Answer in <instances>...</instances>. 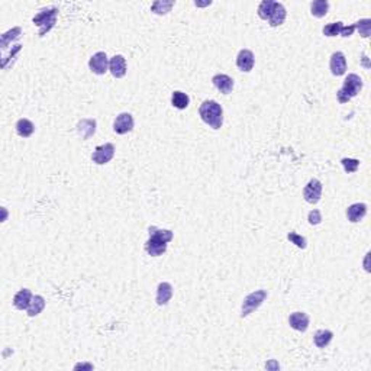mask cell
I'll use <instances>...</instances> for the list:
<instances>
[{
  "label": "cell",
  "instance_id": "obj_1",
  "mask_svg": "<svg viewBox=\"0 0 371 371\" xmlns=\"http://www.w3.org/2000/svg\"><path fill=\"white\" fill-rule=\"evenodd\" d=\"M150 240L145 242V251L151 257H160L167 251L168 242L173 240V232L168 229H160L157 226H151L150 229Z\"/></svg>",
  "mask_w": 371,
  "mask_h": 371
},
{
  "label": "cell",
  "instance_id": "obj_2",
  "mask_svg": "<svg viewBox=\"0 0 371 371\" xmlns=\"http://www.w3.org/2000/svg\"><path fill=\"white\" fill-rule=\"evenodd\" d=\"M199 115L205 123H208L212 129H220L223 123V110L222 106L215 100H206L202 103Z\"/></svg>",
  "mask_w": 371,
  "mask_h": 371
},
{
  "label": "cell",
  "instance_id": "obj_3",
  "mask_svg": "<svg viewBox=\"0 0 371 371\" xmlns=\"http://www.w3.org/2000/svg\"><path fill=\"white\" fill-rule=\"evenodd\" d=\"M362 88V80L360 76L357 74H348V77L344 80V84L339 90L338 93V100L341 103H347L352 98H355Z\"/></svg>",
  "mask_w": 371,
  "mask_h": 371
},
{
  "label": "cell",
  "instance_id": "obj_4",
  "mask_svg": "<svg viewBox=\"0 0 371 371\" xmlns=\"http://www.w3.org/2000/svg\"><path fill=\"white\" fill-rule=\"evenodd\" d=\"M57 15H58V9L51 8V9L41 11L33 18V23L39 26V36H44L45 33L50 32L54 28L55 22H57Z\"/></svg>",
  "mask_w": 371,
  "mask_h": 371
},
{
  "label": "cell",
  "instance_id": "obj_5",
  "mask_svg": "<svg viewBox=\"0 0 371 371\" xmlns=\"http://www.w3.org/2000/svg\"><path fill=\"white\" fill-rule=\"evenodd\" d=\"M267 290H255L254 293L248 295L244 302H242V312H241V316L247 317L248 315H251L254 310H257L260 306L264 303V300L267 299Z\"/></svg>",
  "mask_w": 371,
  "mask_h": 371
},
{
  "label": "cell",
  "instance_id": "obj_6",
  "mask_svg": "<svg viewBox=\"0 0 371 371\" xmlns=\"http://www.w3.org/2000/svg\"><path fill=\"white\" fill-rule=\"evenodd\" d=\"M109 61L110 60L108 58L106 53L100 51L88 60V68L91 70V73H95L98 76H103L109 70Z\"/></svg>",
  "mask_w": 371,
  "mask_h": 371
},
{
  "label": "cell",
  "instance_id": "obj_7",
  "mask_svg": "<svg viewBox=\"0 0 371 371\" xmlns=\"http://www.w3.org/2000/svg\"><path fill=\"white\" fill-rule=\"evenodd\" d=\"M115 155V145L113 144H105V145H99L96 147L95 153L91 154V160L93 163L99 164V165H103V164H108L113 158Z\"/></svg>",
  "mask_w": 371,
  "mask_h": 371
},
{
  "label": "cell",
  "instance_id": "obj_8",
  "mask_svg": "<svg viewBox=\"0 0 371 371\" xmlns=\"http://www.w3.org/2000/svg\"><path fill=\"white\" fill-rule=\"evenodd\" d=\"M303 197L307 203H312V205L317 203L322 197V183L316 178H312L303 189Z\"/></svg>",
  "mask_w": 371,
  "mask_h": 371
},
{
  "label": "cell",
  "instance_id": "obj_9",
  "mask_svg": "<svg viewBox=\"0 0 371 371\" xmlns=\"http://www.w3.org/2000/svg\"><path fill=\"white\" fill-rule=\"evenodd\" d=\"M133 129V118L131 113H120L119 116L115 119L113 123V131L119 135H125Z\"/></svg>",
  "mask_w": 371,
  "mask_h": 371
},
{
  "label": "cell",
  "instance_id": "obj_10",
  "mask_svg": "<svg viewBox=\"0 0 371 371\" xmlns=\"http://www.w3.org/2000/svg\"><path fill=\"white\" fill-rule=\"evenodd\" d=\"M329 66H331V71H332L334 76H344L345 71H347V58H345L344 53H339V51L338 53H334L332 57H331Z\"/></svg>",
  "mask_w": 371,
  "mask_h": 371
},
{
  "label": "cell",
  "instance_id": "obj_11",
  "mask_svg": "<svg viewBox=\"0 0 371 371\" xmlns=\"http://www.w3.org/2000/svg\"><path fill=\"white\" fill-rule=\"evenodd\" d=\"M109 70L112 76L116 78H122L126 74V60L123 55H115L109 61Z\"/></svg>",
  "mask_w": 371,
  "mask_h": 371
},
{
  "label": "cell",
  "instance_id": "obj_12",
  "mask_svg": "<svg viewBox=\"0 0 371 371\" xmlns=\"http://www.w3.org/2000/svg\"><path fill=\"white\" fill-rule=\"evenodd\" d=\"M254 63H255V58L254 54L250 50H241L240 54L237 57V66L241 71H245V73H250L252 68H254Z\"/></svg>",
  "mask_w": 371,
  "mask_h": 371
},
{
  "label": "cell",
  "instance_id": "obj_13",
  "mask_svg": "<svg viewBox=\"0 0 371 371\" xmlns=\"http://www.w3.org/2000/svg\"><path fill=\"white\" fill-rule=\"evenodd\" d=\"M32 297L33 296L29 289H22V290H19L15 295V297H13V306L18 310H28V307H29L31 302H32Z\"/></svg>",
  "mask_w": 371,
  "mask_h": 371
},
{
  "label": "cell",
  "instance_id": "obj_14",
  "mask_svg": "<svg viewBox=\"0 0 371 371\" xmlns=\"http://www.w3.org/2000/svg\"><path fill=\"white\" fill-rule=\"evenodd\" d=\"M289 323L295 331L299 332H306L309 328V316L305 312H295L289 316Z\"/></svg>",
  "mask_w": 371,
  "mask_h": 371
},
{
  "label": "cell",
  "instance_id": "obj_15",
  "mask_svg": "<svg viewBox=\"0 0 371 371\" xmlns=\"http://www.w3.org/2000/svg\"><path fill=\"white\" fill-rule=\"evenodd\" d=\"M77 133L81 136V140H88L96 133V120L81 119L77 123Z\"/></svg>",
  "mask_w": 371,
  "mask_h": 371
},
{
  "label": "cell",
  "instance_id": "obj_16",
  "mask_svg": "<svg viewBox=\"0 0 371 371\" xmlns=\"http://www.w3.org/2000/svg\"><path fill=\"white\" fill-rule=\"evenodd\" d=\"M212 81H213L215 87L223 95H229L230 91L234 90V80L229 76H226V74H216L212 78Z\"/></svg>",
  "mask_w": 371,
  "mask_h": 371
},
{
  "label": "cell",
  "instance_id": "obj_17",
  "mask_svg": "<svg viewBox=\"0 0 371 371\" xmlns=\"http://www.w3.org/2000/svg\"><path fill=\"white\" fill-rule=\"evenodd\" d=\"M173 297V286L167 282L158 284V289H157V305L158 306H165L170 299Z\"/></svg>",
  "mask_w": 371,
  "mask_h": 371
},
{
  "label": "cell",
  "instance_id": "obj_18",
  "mask_svg": "<svg viewBox=\"0 0 371 371\" xmlns=\"http://www.w3.org/2000/svg\"><path fill=\"white\" fill-rule=\"evenodd\" d=\"M365 215H367V206L364 203H354L347 209V218L352 223L362 220Z\"/></svg>",
  "mask_w": 371,
  "mask_h": 371
},
{
  "label": "cell",
  "instance_id": "obj_19",
  "mask_svg": "<svg viewBox=\"0 0 371 371\" xmlns=\"http://www.w3.org/2000/svg\"><path fill=\"white\" fill-rule=\"evenodd\" d=\"M286 16H287L286 8H284L282 3L275 2V5H274V9H273V13H271L270 19H268V23H270V26L275 28V26H280V25H283L284 21H286Z\"/></svg>",
  "mask_w": 371,
  "mask_h": 371
},
{
  "label": "cell",
  "instance_id": "obj_20",
  "mask_svg": "<svg viewBox=\"0 0 371 371\" xmlns=\"http://www.w3.org/2000/svg\"><path fill=\"white\" fill-rule=\"evenodd\" d=\"M16 132L22 138H29L35 132V125L29 119H19L16 122Z\"/></svg>",
  "mask_w": 371,
  "mask_h": 371
},
{
  "label": "cell",
  "instance_id": "obj_21",
  "mask_svg": "<svg viewBox=\"0 0 371 371\" xmlns=\"http://www.w3.org/2000/svg\"><path fill=\"white\" fill-rule=\"evenodd\" d=\"M334 338V334L328 329H320L315 334V345L317 348H325Z\"/></svg>",
  "mask_w": 371,
  "mask_h": 371
},
{
  "label": "cell",
  "instance_id": "obj_22",
  "mask_svg": "<svg viewBox=\"0 0 371 371\" xmlns=\"http://www.w3.org/2000/svg\"><path fill=\"white\" fill-rule=\"evenodd\" d=\"M45 307V299L42 296H33L32 297V302H31V305L28 307V316H36V315H39L42 310H44Z\"/></svg>",
  "mask_w": 371,
  "mask_h": 371
},
{
  "label": "cell",
  "instance_id": "obj_23",
  "mask_svg": "<svg viewBox=\"0 0 371 371\" xmlns=\"http://www.w3.org/2000/svg\"><path fill=\"white\" fill-rule=\"evenodd\" d=\"M189 103H190V99L189 96L183 93V91H174L173 95H171V105L174 106L175 109H180L183 110L186 109L187 106H189Z\"/></svg>",
  "mask_w": 371,
  "mask_h": 371
},
{
  "label": "cell",
  "instance_id": "obj_24",
  "mask_svg": "<svg viewBox=\"0 0 371 371\" xmlns=\"http://www.w3.org/2000/svg\"><path fill=\"white\" fill-rule=\"evenodd\" d=\"M329 11V2L327 0H316L310 5V12L315 18H323Z\"/></svg>",
  "mask_w": 371,
  "mask_h": 371
},
{
  "label": "cell",
  "instance_id": "obj_25",
  "mask_svg": "<svg viewBox=\"0 0 371 371\" xmlns=\"http://www.w3.org/2000/svg\"><path fill=\"white\" fill-rule=\"evenodd\" d=\"M274 5H275V2H273V0H264V2H261L260 6H258V16L261 19H264V21H268L270 16H271V13H273Z\"/></svg>",
  "mask_w": 371,
  "mask_h": 371
},
{
  "label": "cell",
  "instance_id": "obj_26",
  "mask_svg": "<svg viewBox=\"0 0 371 371\" xmlns=\"http://www.w3.org/2000/svg\"><path fill=\"white\" fill-rule=\"evenodd\" d=\"M173 6H174V2H164V0L161 2V0H158L151 6V11L154 13H157V15H167L168 12L171 11Z\"/></svg>",
  "mask_w": 371,
  "mask_h": 371
},
{
  "label": "cell",
  "instance_id": "obj_27",
  "mask_svg": "<svg viewBox=\"0 0 371 371\" xmlns=\"http://www.w3.org/2000/svg\"><path fill=\"white\" fill-rule=\"evenodd\" d=\"M355 29L360 31V35L362 38H368L371 33V19H361L354 25Z\"/></svg>",
  "mask_w": 371,
  "mask_h": 371
},
{
  "label": "cell",
  "instance_id": "obj_28",
  "mask_svg": "<svg viewBox=\"0 0 371 371\" xmlns=\"http://www.w3.org/2000/svg\"><path fill=\"white\" fill-rule=\"evenodd\" d=\"M21 33H22V29H21V28H13V29L9 31V32L3 33V35H2V48L6 50L8 45H9V39H11V38L12 39H16Z\"/></svg>",
  "mask_w": 371,
  "mask_h": 371
},
{
  "label": "cell",
  "instance_id": "obj_29",
  "mask_svg": "<svg viewBox=\"0 0 371 371\" xmlns=\"http://www.w3.org/2000/svg\"><path fill=\"white\" fill-rule=\"evenodd\" d=\"M342 28H344V23L342 22L329 23V25H327V26L323 28V35H325V36H337V35L341 33Z\"/></svg>",
  "mask_w": 371,
  "mask_h": 371
},
{
  "label": "cell",
  "instance_id": "obj_30",
  "mask_svg": "<svg viewBox=\"0 0 371 371\" xmlns=\"http://www.w3.org/2000/svg\"><path fill=\"white\" fill-rule=\"evenodd\" d=\"M287 240L290 241L292 244H295L296 247L300 248V250H305L306 247H307V242H306L305 237H302V235H299V234H296V232H290V234L287 235Z\"/></svg>",
  "mask_w": 371,
  "mask_h": 371
},
{
  "label": "cell",
  "instance_id": "obj_31",
  "mask_svg": "<svg viewBox=\"0 0 371 371\" xmlns=\"http://www.w3.org/2000/svg\"><path fill=\"white\" fill-rule=\"evenodd\" d=\"M342 165H344V170H345V173H355L357 170H358V167H360V161L358 160H355V158H344L342 161Z\"/></svg>",
  "mask_w": 371,
  "mask_h": 371
},
{
  "label": "cell",
  "instance_id": "obj_32",
  "mask_svg": "<svg viewBox=\"0 0 371 371\" xmlns=\"http://www.w3.org/2000/svg\"><path fill=\"white\" fill-rule=\"evenodd\" d=\"M309 223L310 225H319L320 222H322V215H320V212L316 210V209H313L310 213H309Z\"/></svg>",
  "mask_w": 371,
  "mask_h": 371
},
{
  "label": "cell",
  "instance_id": "obj_33",
  "mask_svg": "<svg viewBox=\"0 0 371 371\" xmlns=\"http://www.w3.org/2000/svg\"><path fill=\"white\" fill-rule=\"evenodd\" d=\"M354 31H355V26H354V25H351V26H344L339 35H341V36H345V38H348V36H351V35L354 33Z\"/></svg>",
  "mask_w": 371,
  "mask_h": 371
}]
</instances>
